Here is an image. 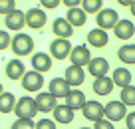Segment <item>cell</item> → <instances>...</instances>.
<instances>
[{"mask_svg":"<svg viewBox=\"0 0 135 129\" xmlns=\"http://www.w3.org/2000/svg\"><path fill=\"white\" fill-rule=\"evenodd\" d=\"M34 38L30 36V34H16V36L12 38V42H10V50L14 52V54L18 56V58H24V56H32L34 52Z\"/></svg>","mask_w":135,"mask_h":129,"instance_id":"6da1fadb","label":"cell"},{"mask_svg":"<svg viewBox=\"0 0 135 129\" xmlns=\"http://www.w3.org/2000/svg\"><path fill=\"white\" fill-rule=\"evenodd\" d=\"M36 113H38V109H36V101H34V97L22 95L20 99H16V107H14V115H16V117H22V119H34Z\"/></svg>","mask_w":135,"mask_h":129,"instance_id":"7a4b0ae2","label":"cell"},{"mask_svg":"<svg viewBox=\"0 0 135 129\" xmlns=\"http://www.w3.org/2000/svg\"><path fill=\"white\" fill-rule=\"evenodd\" d=\"M117 22H119V14L115 12L113 8H103V10H99V12L95 14L97 28L105 30V32H107V30H113Z\"/></svg>","mask_w":135,"mask_h":129,"instance_id":"3957f363","label":"cell"},{"mask_svg":"<svg viewBox=\"0 0 135 129\" xmlns=\"http://www.w3.org/2000/svg\"><path fill=\"white\" fill-rule=\"evenodd\" d=\"M103 113H105V119H109L111 123H117V121H123L127 111V107L121 103V101H107L103 105Z\"/></svg>","mask_w":135,"mask_h":129,"instance_id":"277c9868","label":"cell"},{"mask_svg":"<svg viewBox=\"0 0 135 129\" xmlns=\"http://www.w3.org/2000/svg\"><path fill=\"white\" fill-rule=\"evenodd\" d=\"M72 42L64 40V38H56L50 42V56L54 60H66L70 58V52H72Z\"/></svg>","mask_w":135,"mask_h":129,"instance_id":"5b68a950","label":"cell"},{"mask_svg":"<svg viewBox=\"0 0 135 129\" xmlns=\"http://www.w3.org/2000/svg\"><path fill=\"white\" fill-rule=\"evenodd\" d=\"M20 83H22V88H24L26 92H40L42 85H44V74H40V71H36V70H30V71H26V74L22 75Z\"/></svg>","mask_w":135,"mask_h":129,"instance_id":"8992f818","label":"cell"},{"mask_svg":"<svg viewBox=\"0 0 135 129\" xmlns=\"http://www.w3.org/2000/svg\"><path fill=\"white\" fill-rule=\"evenodd\" d=\"M48 24V16L44 8H30L26 10V26L32 30H42Z\"/></svg>","mask_w":135,"mask_h":129,"instance_id":"52a82bcc","label":"cell"},{"mask_svg":"<svg viewBox=\"0 0 135 129\" xmlns=\"http://www.w3.org/2000/svg\"><path fill=\"white\" fill-rule=\"evenodd\" d=\"M89 60H91V50H89L85 44H80V46H74L72 52H70V62H72V66H88Z\"/></svg>","mask_w":135,"mask_h":129,"instance_id":"ba28073f","label":"cell"},{"mask_svg":"<svg viewBox=\"0 0 135 129\" xmlns=\"http://www.w3.org/2000/svg\"><path fill=\"white\" fill-rule=\"evenodd\" d=\"M4 26L8 32H22V28L26 26V12L22 10H14V12L4 16Z\"/></svg>","mask_w":135,"mask_h":129,"instance_id":"9c48e42d","label":"cell"},{"mask_svg":"<svg viewBox=\"0 0 135 129\" xmlns=\"http://www.w3.org/2000/svg\"><path fill=\"white\" fill-rule=\"evenodd\" d=\"M81 111H84V117L88 121H91V123H95V121H99V119L105 117V113H103V105H101L99 101H95V99L85 101V105L81 107Z\"/></svg>","mask_w":135,"mask_h":129,"instance_id":"30bf717a","label":"cell"},{"mask_svg":"<svg viewBox=\"0 0 135 129\" xmlns=\"http://www.w3.org/2000/svg\"><path fill=\"white\" fill-rule=\"evenodd\" d=\"M64 79L70 83V88H80L81 83L85 82V70L80 66H68L66 74H64Z\"/></svg>","mask_w":135,"mask_h":129,"instance_id":"8fae6325","label":"cell"},{"mask_svg":"<svg viewBox=\"0 0 135 129\" xmlns=\"http://www.w3.org/2000/svg\"><path fill=\"white\" fill-rule=\"evenodd\" d=\"M34 101H36V109H38L40 113H50V111H54V107L58 105V99H56L50 92H40Z\"/></svg>","mask_w":135,"mask_h":129,"instance_id":"7c38bea8","label":"cell"},{"mask_svg":"<svg viewBox=\"0 0 135 129\" xmlns=\"http://www.w3.org/2000/svg\"><path fill=\"white\" fill-rule=\"evenodd\" d=\"M4 74H6L8 79L18 82V79H22V75L26 74V66L22 64L20 58H14V60H10V62L4 66Z\"/></svg>","mask_w":135,"mask_h":129,"instance_id":"4fadbf2b","label":"cell"},{"mask_svg":"<svg viewBox=\"0 0 135 129\" xmlns=\"http://www.w3.org/2000/svg\"><path fill=\"white\" fill-rule=\"evenodd\" d=\"M32 70L40 71V74H46V71L52 70V56L46 54V52H36L32 54Z\"/></svg>","mask_w":135,"mask_h":129,"instance_id":"5bb4252c","label":"cell"},{"mask_svg":"<svg viewBox=\"0 0 135 129\" xmlns=\"http://www.w3.org/2000/svg\"><path fill=\"white\" fill-rule=\"evenodd\" d=\"M52 30H54L56 38H64V40H70V38L74 36V26L70 24V22L66 20V18H56L54 22H52Z\"/></svg>","mask_w":135,"mask_h":129,"instance_id":"9a60e30c","label":"cell"},{"mask_svg":"<svg viewBox=\"0 0 135 129\" xmlns=\"http://www.w3.org/2000/svg\"><path fill=\"white\" fill-rule=\"evenodd\" d=\"M64 99H66V105H68L70 109H74V111L81 109V107L85 105V101H88V99H85V93L81 92V89H78V88H72Z\"/></svg>","mask_w":135,"mask_h":129,"instance_id":"2e32d148","label":"cell"},{"mask_svg":"<svg viewBox=\"0 0 135 129\" xmlns=\"http://www.w3.org/2000/svg\"><path fill=\"white\" fill-rule=\"evenodd\" d=\"M88 71L93 75V78H103V75H107V71H109V62H107L105 58H91L88 64Z\"/></svg>","mask_w":135,"mask_h":129,"instance_id":"e0dca14e","label":"cell"},{"mask_svg":"<svg viewBox=\"0 0 135 129\" xmlns=\"http://www.w3.org/2000/svg\"><path fill=\"white\" fill-rule=\"evenodd\" d=\"M113 88H115L113 79H111V78H107V75H103V78H95V82L91 83L93 93H95V95H99V97L109 95V93L113 92Z\"/></svg>","mask_w":135,"mask_h":129,"instance_id":"ac0fdd59","label":"cell"},{"mask_svg":"<svg viewBox=\"0 0 135 129\" xmlns=\"http://www.w3.org/2000/svg\"><path fill=\"white\" fill-rule=\"evenodd\" d=\"M113 34H115V38H119V40H131V36H135L133 22L125 20V18H119V22L113 28Z\"/></svg>","mask_w":135,"mask_h":129,"instance_id":"d6986e66","label":"cell"},{"mask_svg":"<svg viewBox=\"0 0 135 129\" xmlns=\"http://www.w3.org/2000/svg\"><path fill=\"white\" fill-rule=\"evenodd\" d=\"M107 42H109V34L105 32V30L101 28H93L88 32V46L91 48H103L107 46Z\"/></svg>","mask_w":135,"mask_h":129,"instance_id":"ffe728a7","label":"cell"},{"mask_svg":"<svg viewBox=\"0 0 135 129\" xmlns=\"http://www.w3.org/2000/svg\"><path fill=\"white\" fill-rule=\"evenodd\" d=\"M64 18H66L74 28H81V26H85V22H88V14L81 10V6H78V8H68V14Z\"/></svg>","mask_w":135,"mask_h":129,"instance_id":"44dd1931","label":"cell"},{"mask_svg":"<svg viewBox=\"0 0 135 129\" xmlns=\"http://www.w3.org/2000/svg\"><path fill=\"white\" fill-rule=\"evenodd\" d=\"M52 113H54V121H56V123L68 125V123H72V121H74V109H70L66 103H62V105L58 103Z\"/></svg>","mask_w":135,"mask_h":129,"instance_id":"7402d4cb","label":"cell"},{"mask_svg":"<svg viewBox=\"0 0 135 129\" xmlns=\"http://www.w3.org/2000/svg\"><path fill=\"white\" fill-rule=\"evenodd\" d=\"M70 89H72V88H70V83H68L64 78H54V79L50 82V93L56 97V99L66 97Z\"/></svg>","mask_w":135,"mask_h":129,"instance_id":"603a6c76","label":"cell"},{"mask_svg":"<svg viewBox=\"0 0 135 129\" xmlns=\"http://www.w3.org/2000/svg\"><path fill=\"white\" fill-rule=\"evenodd\" d=\"M117 58L125 66H135V44H123L117 50Z\"/></svg>","mask_w":135,"mask_h":129,"instance_id":"cb8c5ba5","label":"cell"},{"mask_svg":"<svg viewBox=\"0 0 135 129\" xmlns=\"http://www.w3.org/2000/svg\"><path fill=\"white\" fill-rule=\"evenodd\" d=\"M111 79H113V83H115V85H119V88L131 85V82H133L131 71L127 70V68H115L113 74H111Z\"/></svg>","mask_w":135,"mask_h":129,"instance_id":"d4e9b609","label":"cell"},{"mask_svg":"<svg viewBox=\"0 0 135 129\" xmlns=\"http://www.w3.org/2000/svg\"><path fill=\"white\" fill-rule=\"evenodd\" d=\"M16 107V95L12 92H2L0 93V113H14Z\"/></svg>","mask_w":135,"mask_h":129,"instance_id":"484cf974","label":"cell"},{"mask_svg":"<svg viewBox=\"0 0 135 129\" xmlns=\"http://www.w3.org/2000/svg\"><path fill=\"white\" fill-rule=\"evenodd\" d=\"M119 97H121V103L125 105V107H135V85L131 83V85H125V88H121V92H119Z\"/></svg>","mask_w":135,"mask_h":129,"instance_id":"4316f807","label":"cell"},{"mask_svg":"<svg viewBox=\"0 0 135 129\" xmlns=\"http://www.w3.org/2000/svg\"><path fill=\"white\" fill-rule=\"evenodd\" d=\"M81 10L85 14H97L103 10V0H81Z\"/></svg>","mask_w":135,"mask_h":129,"instance_id":"83f0119b","label":"cell"},{"mask_svg":"<svg viewBox=\"0 0 135 129\" xmlns=\"http://www.w3.org/2000/svg\"><path fill=\"white\" fill-rule=\"evenodd\" d=\"M10 129H36V123H34V119H22V117H18L10 125Z\"/></svg>","mask_w":135,"mask_h":129,"instance_id":"f1b7e54d","label":"cell"},{"mask_svg":"<svg viewBox=\"0 0 135 129\" xmlns=\"http://www.w3.org/2000/svg\"><path fill=\"white\" fill-rule=\"evenodd\" d=\"M16 10V0H0V14H10Z\"/></svg>","mask_w":135,"mask_h":129,"instance_id":"f546056e","label":"cell"},{"mask_svg":"<svg viewBox=\"0 0 135 129\" xmlns=\"http://www.w3.org/2000/svg\"><path fill=\"white\" fill-rule=\"evenodd\" d=\"M36 129H58V123H56L54 119L42 117L40 121H36Z\"/></svg>","mask_w":135,"mask_h":129,"instance_id":"4dcf8cb0","label":"cell"},{"mask_svg":"<svg viewBox=\"0 0 135 129\" xmlns=\"http://www.w3.org/2000/svg\"><path fill=\"white\" fill-rule=\"evenodd\" d=\"M10 42H12L10 32H8V30H0V50H8Z\"/></svg>","mask_w":135,"mask_h":129,"instance_id":"1f68e13d","label":"cell"},{"mask_svg":"<svg viewBox=\"0 0 135 129\" xmlns=\"http://www.w3.org/2000/svg\"><path fill=\"white\" fill-rule=\"evenodd\" d=\"M40 4H42L44 10H56L62 4V0H40Z\"/></svg>","mask_w":135,"mask_h":129,"instance_id":"d6a6232c","label":"cell"},{"mask_svg":"<svg viewBox=\"0 0 135 129\" xmlns=\"http://www.w3.org/2000/svg\"><path fill=\"white\" fill-rule=\"evenodd\" d=\"M93 129H115V127H113V123H111L109 119H105V117H103V119H99V121H95V123H93Z\"/></svg>","mask_w":135,"mask_h":129,"instance_id":"836d02e7","label":"cell"},{"mask_svg":"<svg viewBox=\"0 0 135 129\" xmlns=\"http://www.w3.org/2000/svg\"><path fill=\"white\" fill-rule=\"evenodd\" d=\"M125 123H127V129H135V111L125 115Z\"/></svg>","mask_w":135,"mask_h":129,"instance_id":"e575fe53","label":"cell"},{"mask_svg":"<svg viewBox=\"0 0 135 129\" xmlns=\"http://www.w3.org/2000/svg\"><path fill=\"white\" fill-rule=\"evenodd\" d=\"M62 4L66 8H78V6H81V0H62Z\"/></svg>","mask_w":135,"mask_h":129,"instance_id":"d590c367","label":"cell"},{"mask_svg":"<svg viewBox=\"0 0 135 129\" xmlns=\"http://www.w3.org/2000/svg\"><path fill=\"white\" fill-rule=\"evenodd\" d=\"M117 2H119L121 6H125V8H129V6L133 4V0H117Z\"/></svg>","mask_w":135,"mask_h":129,"instance_id":"8d00e7d4","label":"cell"},{"mask_svg":"<svg viewBox=\"0 0 135 129\" xmlns=\"http://www.w3.org/2000/svg\"><path fill=\"white\" fill-rule=\"evenodd\" d=\"M129 10H131V16H133V18H135V0H133V4H131V6H129Z\"/></svg>","mask_w":135,"mask_h":129,"instance_id":"74e56055","label":"cell"},{"mask_svg":"<svg viewBox=\"0 0 135 129\" xmlns=\"http://www.w3.org/2000/svg\"><path fill=\"white\" fill-rule=\"evenodd\" d=\"M2 92H4V88H2V83H0V93H2Z\"/></svg>","mask_w":135,"mask_h":129,"instance_id":"f35d334b","label":"cell"},{"mask_svg":"<svg viewBox=\"0 0 135 129\" xmlns=\"http://www.w3.org/2000/svg\"><path fill=\"white\" fill-rule=\"evenodd\" d=\"M80 129H93V127H80Z\"/></svg>","mask_w":135,"mask_h":129,"instance_id":"ab89813d","label":"cell"},{"mask_svg":"<svg viewBox=\"0 0 135 129\" xmlns=\"http://www.w3.org/2000/svg\"><path fill=\"white\" fill-rule=\"evenodd\" d=\"M125 129H127V127H125Z\"/></svg>","mask_w":135,"mask_h":129,"instance_id":"60d3db41","label":"cell"}]
</instances>
